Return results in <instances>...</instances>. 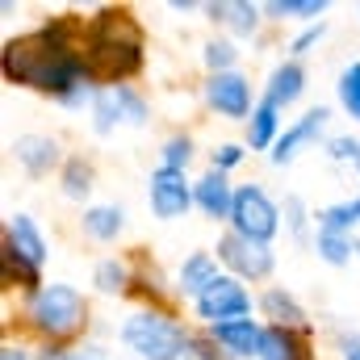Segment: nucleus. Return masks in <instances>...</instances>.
Wrapping results in <instances>:
<instances>
[{"mask_svg": "<svg viewBox=\"0 0 360 360\" xmlns=\"http://www.w3.org/2000/svg\"><path fill=\"white\" fill-rule=\"evenodd\" d=\"M0 68H4L8 84L51 92L59 105H84V101L92 105L96 101V89H92L96 76L84 63V25L72 17L13 38L0 55Z\"/></svg>", "mask_w": 360, "mask_h": 360, "instance_id": "f257e3e1", "label": "nucleus"}, {"mask_svg": "<svg viewBox=\"0 0 360 360\" xmlns=\"http://www.w3.org/2000/svg\"><path fill=\"white\" fill-rule=\"evenodd\" d=\"M84 63L96 80H126L143 68V34L126 8H105L84 25Z\"/></svg>", "mask_w": 360, "mask_h": 360, "instance_id": "f03ea898", "label": "nucleus"}, {"mask_svg": "<svg viewBox=\"0 0 360 360\" xmlns=\"http://www.w3.org/2000/svg\"><path fill=\"white\" fill-rule=\"evenodd\" d=\"M25 319H30L34 331H42L51 344H59V340H72V335L84 331V323H89V302H84L80 289L55 281V285H42V289L30 293Z\"/></svg>", "mask_w": 360, "mask_h": 360, "instance_id": "7ed1b4c3", "label": "nucleus"}, {"mask_svg": "<svg viewBox=\"0 0 360 360\" xmlns=\"http://www.w3.org/2000/svg\"><path fill=\"white\" fill-rule=\"evenodd\" d=\"M188 331L180 327L168 310H139L122 323V344L143 360H176Z\"/></svg>", "mask_w": 360, "mask_h": 360, "instance_id": "20e7f679", "label": "nucleus"}, {"mask_svg": "<svg viewBox=\"0 0 360 360\" xmlns=\"http://www.w3.org/2000/svg\"><path fill=\"white\" fill-rule=\"evenodd\" d=\"M42 260H46V239H42V231L34 226L30 214H13V218H8V231H4V281H13V272H17V281H21L25 289H34ZM38 289H42V285H38Z\"/></svg>", "mask_w": 360, "mask_h": 360, "instance_id": "39448f33", "label": "nucleus"}, {"mask_svg": "<svg viewBox=\"0 0 360 360\" xmlns=\"http://www.w3.org/2000/svg\"><path fill=\"white\" fill-rule=\"evenodd\" d=\"M231 231L243 235V239H252V243H264V248H269L272 235L281 231V210H276V201H272L260 184H243V188H235Z\"/></svg>", "mask_w": 360, "mask_h": 360, "instance_id": "423d86ee", "label": "nucleus"}, {"mask_svg": "<svg viewBox=\"0 0 360 360\" xmlns=\"http://www.w3.org/2000/svg\"><path fill=\"white\" fill-rule=\"evenodd\" d=\"M143 122H147V101L130 84L96 89V101H92V130L96 134H109L113 126H143Z\"/></svg>", "mask_w": 360, "mask_h": 360, "instance_id": "0eeeda50", "label": "nucleus"}, {"mask_svg": "<svg viewBox=\"0 0 360 360\" xmlns=\"http://www.w3.org/2000/svg\"><path fill=\"white\" fill-rule=\"evenodd\" d=\"M193 306H197V314H201L210 327H218V323H239V319L252 314V293L239 285V276H218Z\"/></svg>", "mask_w": 360, "mask_h": 360, "instance_id": "6e6552de", "label": "nucleus"}, {"mask_svg": "<svg viewBox=\"0 0 360 360\" xmlns=\"http://www.w3.org/2000/svg\"><path fill=\"white\" fill-rule=\"evenodd\" d=\"M147 201H151V214L155 218H164V222H172V218H184V210L188 205H197L193 201V184L184 180V172H172V168H155L151 180H147Z\"/></svg>", "mask_w": 360, "mask_h": 360, "instance_id": "1a4fd4ad", "label": "nucleus"}, {"mask_svg": "<svg viewBox=\"0 0 360 360\" xmlns=\"http://www.w3.org/2000/svg\"><path fill=\"white\" fill-rule=\"evenodd\" d=\"M218 260L235 272V276H252V281H260V276L272 272L269 248H264V243H252V239H243V235H235V231L218 239Z\"/></svg>", "mask_w": 360, "mask_h": 360, "instance_id": "9d476101", "label": "nucleus"}, {"mask_svg": "<svg viewBox=\"0 0 360 360\" xmlns=\"http://www.w3.org/2000/svg\"><path fill=\"white\" fill-rule=\"evenodd\" d=\"M205 101H210V109H218L222 117H248L256 105H252V84H248V76H239V72H218V76H210L205 80Z\"/></svg>", "mask_w": 360, "mask_h": 360, "instance_id": "9b49d317", "label": "nucleus"}, {"mask_svg": "<svg viewBox=\"0 0 360 360\" xmlns=\"http://www.w3.org/2000/svg\"><path fill=\"white\" fill-rule=\"evenodd\" d=\"M327 117H331V113H327L323 105H319V109H310L306 117H297V122H293V126H289V130H285V134L276 139V147H272V155H269V160L276 164V168H285V164H293V160H297V151H302L306 143H314V139L323 134V126H327Z\"/></svg>", "mask_w": 360, "mask_h": 360, "instance_id": "f8f14e48", "label": "nucleus"}, {"mask_svg": "<svg viewBox=\"0 0 360 360\" xmlns=\"http://www.w3.org/2000/svg\"><path fill=\"white\" fill-rule=\"evenodd\" d=\"M210 340H214L226 356H235V360H248V356L260 360L264 327H260V323H252V319H239V323H218V327H210Z\"/></svg>", "mask_w": 360, "mask_h": 360, "instance_id": "ddd939ff", "label": "nucleus"}, {"mask_svg": "<svg viewBox=\"0 0 360 360\" xmlns=\"http://www.w3.org/2000/svg\"><path fill=\"white\" fill-rule=\"evenodd\" d=\"M193 201L201 205V214L205 218H231V210H235V188H231V180L226 172H205V176L193 184Z\"/></svg>", "mask_w": 360, "mask_h": 360, "instance_id": "4468645a", "label": "nucleus"}, {"mask_svg": "<svg viewBox=\"0 0 360 360\" xmlns=\"http://www.w3.org/2000/svg\"><path fill=\"white\" fill-rule=\"evenodd\" d=\"M13 151H17V164H21L30 176H46V172L59 164V143L46 139V134H21V139L13 143Z\"/></svg>", "mask_w": 360, "mask_h": 360, "instance_id": "2eb2a0df", "label": "nucleus"}, {"mask_svg": "<svg viewBox=\"0 0 360 360\" xmlns=\"http://www.w3.org/2000/svg\"><path fill=\"white\" fill-rule=\"evenodd\" d=\"M302 92H306V72H302V63H297V59H289V63H276V68H272L269 89H264V101H269V105L285 109V105H293Z\"/></svg>", "mask_w": 360, "mask_h": 360, "instance_id": "dca6fc26", "label": "nucleus"}, {"mask_svg": "<svg viewBox=\"0 0 360 360\" xmlns=\"http://www.w3.org/2000/svg\"><path fill=\"white\" fill-rule=\"evenodd\" d=\"M214 281H218V260H214L210 252H193L176 272V289L184 293V297H193V302H197Z\"/></svg>", "mask_w": 360, "mask_h": 360, "instance_id": "f3484780", "label": "nucleus"}, {"mask_svg": "<svg viewBox=\"0 0 360 360\" xmlns=\"http://www.w3.org/2000/svg\"><path fill=\"white\" fill-rule=\"evenodd\" d=\"M205 13L222 25H231L235 34H256L260 25V4L252 0H218V4H205Z\"/></svg>", "mask_w": 360, "mask_h": 360, "instance_id": "a211bd4d", "label": "nucleus"}, {"mask_svg": "<svg viewBox=\"0 0 360 360\" xmlns=\"http://www.w3.org/2000/svg\"><path fill=\"white\" fill-rule=\"evenodd\" d=\"M260 310L272 319V327H285V331H306V310L297 306V297H289L285 289H269L260 297Z\"/></svg>", "mask_w": 360, "mask_h": 360, "instance_id": "6ab92c4d", "label": "nucleus"}, {"mask_svg": "<svg viewBox=\"0 0 360 360\" xmlns=\"http://www.w3.org/2000/svg\"><path fill=\"white\" fill-rule=\"evenodd\" d=\"M306 331H285V327H264L260 360H310L306 352Z\"/></svg>", "mask_w": 360, "mask_h": 360, "instance_id": "aec40b11", "label": "nucleus"}, {"mask_svg": "<svg viewBox=\"0 0 360 360\" xmlns=\"http://www.w3.org/2000/svg\"><path fill=\"white\" fill-rule=\"evenodd\" d=\"M281 109L269 105V101H260L256 109H252V117H248V147H256V151H264V147H276V126H281V117H276Z\"/></svg>", "mask_w": 360, "mask_h": 360, "instance_id": "412c9836", "label": "nucleus"}, {"mask_svg": "<svg viewBox=\"0 0 360 360\" xmlns=\"http://www.w3.org/2000/svg\"><path fill=\"white\" fill-rule=\"evenodd\" d=\"M122 226H126L122 205H92V210H84V235L101 239V243L117 239V235H122Z\"/></svg>", "mask_w": 360, "mask_h": 360, "instance_id": "4be33fe9", "label": "nucleus"}, {"mask_svg": "<svg viewBox=\"0 0 360 360\" xmlns=\"http://www.w3.org/2000/svg\"><path fill=\"white\" fill-rule=\"evenodd\" d=\"M92 285H96L105 297H117V293H126V289L134 285V276H130V264H126V260H117V256L101 260V264H96V272H92Z\"/></svg>", "mask_w": 360, "mask_h": 360, "instance_id": "5701e85b", "label": "nucleus"}, {"mask_svg": "<svg viewBox=\"0 0 360 360\" xmlns=\"http://www.w3.org/2000/svg\"><path fill=\"white\" fill-rule=\"evenodd\" d=\"M314 252H319V260H327V264H348L352 260V239L348 235H335V231H319L314 235Z\"/></svg>", "mask_w": 360, "mask_h": 360, "instance_id": "b1692460", "label": "nucleus"}, {"mask_svg": "<svg viewBox=\"0 0 360 360\" xmlns=\"http://www.w3.org/2000/svg\"><path fill=\"white\" fill-rule=\"evenodd\" d=\"M89 193H92V164H84V160H68V168H63V197L84 201Z\"/></svg>", "mask_w": 360, "mask_h": 360, "instance_id": "393cba45", "label": "nucleus"}, {"mask_svg": "<svg viewBox=\"0 0 360 360\" xmlns=\"http://www.w3.org/2000/svg\"><path fill=\"white\" fill-rule=\"evenodd\" d=\"M272 17H293V21H310L327 13V0H269L264 4Z\"/></svg>", "mask_w": 360, "mask_h": 360, "instance_id": "a878e982", "label": "nucleus"}, {"mask_svg": "<svg viewBox=\"0 0 360 360\" xmlns=\"http://www.w3.org/2000/svg\"><path fill=\"white\" fill-rule=\"evenodd\" d=\"M235 59H239V51H235L231 38H210V42H205V68H210V76L235 72Z\"/></svg>", "mask_w": 360, "mask_h": 360, "instance_id": "bb28decb", "label": "nucleus"}, {"mask_svg": "<svg viewBox=\"0 0 360 360\" xmlns=\"http://www.w3.org/2000/svg\"><path fill=\"white\" fill-rule=\"evenodd\" d=\"M335 89H340V105L360 122V63H348V68L340 72V84H335Z\"/></svg>", "mask_w": 360, "mask_h": 360, "instance_id": "cd10ccee", "label": "nucleus"}, {"mask_svg": "<svg viewBox=\"0 0 360 360\" xmlns=\"http://www.w3.org/2000/svg\"><path fill=\"white\" fill-rule=\"evenodd\" d=\"M188 164H193V139H188V134H172V139L164 143V168L184 172Z\"/></svg>", "mask_w": 360, "mask_h": 360, "instance_id": "c85d7f7f", "label": "nucleus"}, {"mask_svg": "<svg viewBox=\"0 0 360 360\" xmlns=\"http://www.w3.org/2000/svg\"><path fill=\"white\" fill-rule=\"evenodd\" d=\"M176 360H222V356H218V344L210 335H188Z\"/></svg>", "mask_w": 360, "mask_h": 360, "instance_id": "c756f323", "label": "nucleus"}, {"mask_svg": "<svg viewBox=\"0 0 360 360\" xmlns=\"http://www.w3.org/2000/svg\"><path fill=\"white\" fill-rule=\"evenodd\" d=\"M285 222H289V235L302 243L306 239V205H302V197H285Z\"/></svg>", "mask_w": 360, "mask_h": 360, "instance_id": "7c9ffc66", "label": "nucleus"}, {"mask_svg": "<svg viewBox=\"0 0 360 360\" xmlns=\"http://www.w3.org/2000/svg\"><path fill=\"white\" fill-rule=\"evenodd\" d=\"M323 34H327V25H323V21H319V25H306V30L289 42V51H293V55H306L310 46H319V42H323Z\"/></svg>", "mask_w": 360, "mask_h": 360, "instance_id": "2f4dec72", "label": "nucleus"}, {"mask_svg": "<svg viewBox=\"0 0 360 360\" xmlns=\"http://www.w3.org/2000/svg\"><path fill=\"white\" fill-rule=\"evenodd\" d=\"M327 155H331V160H360V143L348 139V134H335V139L327 143Z\"/></svg>", "mask_w": 360, "mask_h": 360, "instance_id": "473e14b6", "label": "nucleus"}, {"mask_svg": "<svg viewBox=\"0 0 360 360\" xmlns=\"http://www.w3.org/2000/svg\"><path fill=\"white\" fill-rule=\"evenodd\" d=\"M243 160V147L239 143H222L218 151H214V172H226V168H235Z\"/></svg>", "mask_w": 360, "mask_h": 360, "instance_id": "72a5a7b5", "label": "nucleus"}, {"mask_svg": "<svg viewBox=\"0 0 360 360\" xmlns=\"http://www.w3.org/2000/svg\"><path fill=\"white\" fill-rule=\"evenodd\" d=\"M340 356L360 360V335H340Z\"/></svg>", "mask_w": 360, "mask_h": 360, "instance_id": "f704fd0d", "label": "nucleus"}, {"mask_svg": "<svg viewBox=\"0 0 360 360\" xmlns=\"http://www.w3.org/2000/svg\"><path fill=\"white\" fill-rule=\"evenodd\" d=\"M38 360H80L76 352H68V348H59V344H46L42 352H38Z\"/></svg>", "mask_w": 360, "mask_h": 360, "instance_id": "c9c22d12", "label": "nucleus"}, {"mask_svg": "<svg viewBox=\"0 0 360 360\" xmlns=\"http://www.w3.org/2000/svg\"><path fill=\"white\" fill-rule=\"evenodd\" d=\"M0 360H30V356H25L17 344H4V348H0Z\"/></svg>", "mask_w": 360, "mask_h": 360, "instance_id": "e433bc0d", "label": "nucleus"}, {"mask_svg": "<svg viewBox=\"0 0 360 360\" xmlns=\"http://www.w3.org/2000/svg\"><path fill=\"white\" fill-rule=\"evenodd\" d=\"M80 360H109L105 356V348H84V352H76Z\"/></svg>", "mask_w": 360, "mask_h": 360, "instance_id": "4c0bfd02", "label": "nucleus"}, {"mask_svg": "<svg viewBox=\"0 0 360 360\" xmlns=\"http://www.w3.org/2000/svg\"><path fill=\"white\" fill-rule=\"evenodd\" d=\"M356 252H360V239H356Z\"/></svg>", "mask_w": 360, "mask_h": 360, "instance_id": "58836bf2", "label": "nucleus"}, {"mask_svg": "<svg viewBox=\"0 0 360 360\" xmlns=\"http://www.w3.org/2000/svg\"><path fill=\"white\" fill-rule=\"evenodd\" d=\"M356 168H360V160H356Z\"/></svg>", "mask_w": 360, "mask_h": 360, "instance_id": "ea45409f", "label": "nucleus"}]
</instances>
